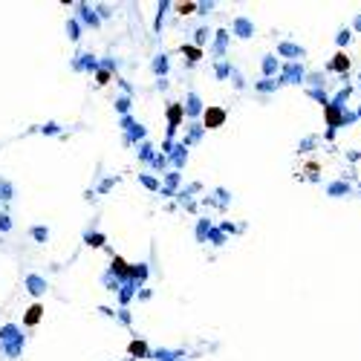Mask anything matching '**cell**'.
Wrapping results in <instances>:
<instances>
[{
    "instance_id": "cell-5",
    "label": "cell",
    "mask_w": 361,
    "mask_h": 361,
    "mask_svg": "<svg viewBox=\"0 0 361 361\" xmlns=\"http://www.w3.org/2000/svg\"><path fill=\"white\" fill-rule=\"evenodd\" d=\"M171 121H174V124H177V121H180V116H182V107H171Z\"/></svg>"
},
{
    "instance_id": "cell-2",
    "label": "cell",
    "mask_w": 361,
    "mask_h": 361,
    "mask_svg": "<svg viewBox=\"0 0 361 361\" xmlns=\"http://www.w3.org/2000/svg\"><path fill=\"white\" fill-rule=\"evenodd\" d=\"M341 119H344V110L338 104H327V121L329 127H341Z\"/></svg>"
},
{
    "instance_id": "cell-4",
    "label": "cell",
    "mask_w": 361,
    "mask_h": 361,
    "mask_svg": "<svg viewBox=\"0 0 361 361\" xmlns=\"http://www.w3.org/2000/svg\"><path fill=\"white\" fill-rule=\"evenodd\" d=\"M41 306H32V309H29V315H26V324H29V327H32V324H38V318H41Z\"/></svg>"
},
{
    "instance_id": "cell-7",
    "label": "cell",
    "mask_w": 361,
    "mask_h": 361,
    "mask_svg": "<svg viewBox=\"0 0 361 361\" xmlns=\"http://www.w3.org/2000/svg\"><path fill=\"white\" fill-rule=\"evenodd\" d=\"M185 52L191 55V61H197V58H199V50H194V47H188V50H185Z\"/></svg>"
},
{
    "instance_id": "cell-8",
    "label": "cell",
    "mask_w": 361,
    "mask_h": 361,
    "mask_svg": "<svg viewBox=\"0 0 361 361\" xmlns=\"http://www.w3.org/2000/svg\"><path fill=\"white\" fill-rule=\"evenodd\" d=\"M347 41H350V32H347V29H344V32L338 35V44H347Z\"/></svg>"
},
{
    "instance_id": "cell-1",
    "label": "cell",
    "mask_w": 361,
    "mask_h": 361,
    "mask_svg": "<svg viewBox=\"0 0 361 361\" xmlns=\"http://www.w3.org/2000/svg\"><path fill=\"white\" fill-rule=\"evenodd\" d=\"M226 121V110H220V107H208L205 110V124L208 127H220Z\"/></svg>"
},
{
    "instance_id": "cell-6",
    "label": "cell",
    "mask_w": 361,
    "mask_h": 361,
    "mask_svg": "<svg viewBox=\"0 0 361 361\" xmlns=\"http://www.w3.org/2000/svg\"><path fill=\"white\" fill-rule=\"evenodd\" d=\"M130 353H139V356H142V353H145V344H139V341H133V344H130Z\"/></svg>"
},
{
    "instance_id": "cell-3",
    "label": "cell",
    "mask_w": 361,
    "mask_h": 361,
    "mask_svg": "<svg viewBox=\"0 0 361 361\" xmlns=\"http://www.w3.org/2000/svg\"><path fill=\"white\" fill-rule=\"evenodd\" d=\"M329 69H335V72H341V75H347V69H350V58H347L344 52H338V55L332 58V64H329Z\"/></svg>"
},
{
    "instance_id": "cell-10",
    "label": "cell",
    "mask_w": 361,
    "mask_h": 361,
    "mask_svg": "<svg viewBox=\"0 0 361 361\" xmlns=\"http://www.w3.org/2000/svg\"><path fill=\"white\" fill-rule=\"evenodd\" d=\"M359 116H361V110H359Z\"/></svg>"
},
{
    "instance_id": "cell-9",
    "label": "cell",
    "mask_w": 361,
    "mask_h": 361,
    "mask_svg": "<svg viewBox=\"0 0 361 361\" xmlns=\"http://www.w3.org/2000/svg\"><path fill=\"white\" fill-rule=\"evenodd\" d=\"M356 29H361V15H359V17H356Z\"/></svg>"
}]
</instances>
